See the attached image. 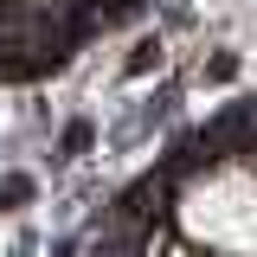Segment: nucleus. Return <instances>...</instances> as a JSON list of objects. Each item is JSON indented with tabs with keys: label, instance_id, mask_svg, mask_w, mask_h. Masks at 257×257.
Returning a JSON list of instances; mask_svg holds the SVG:
<instances>
[{
	"label": "nucleus",
	"instance_id": "obj_1",
	"mask_svg": "<svg viewBox=\"0 0 257 257\" xmlns=\"http://www.w3.org/2000/svg\"><path fill=\"white\" fill-rule=\"evenodd\" d=\"M167 231L206 257H257V167L244 155L187 161L167 193Z\"/></svg>",
	"mask_w": 257,
	"mask_h": 257
}]
</instances>
